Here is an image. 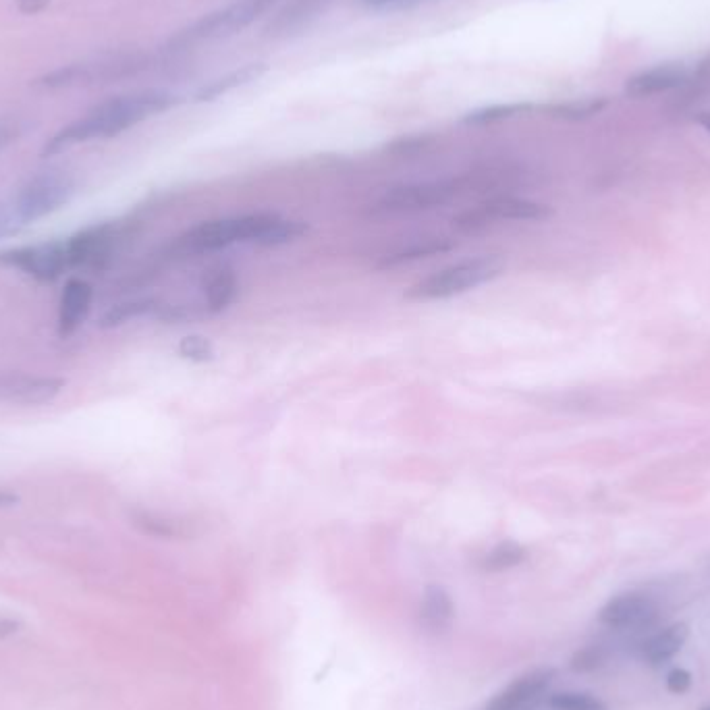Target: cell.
<instances>
[{
  "mask_svg": "<svg viewBox=\"0 0 710 710\" xmlns=\"http://www.w3.org/2000/svg\"><path fill=\"white\" fill-rule=\"evenodd\" d=\"M177 104H179L177 94L160 88L113 96L96 104L92 111H88L81 119L63 127L59 133H54L44 144L40 156L54 158L71 150L77 144L117 138V135H121L123 131L140 125L150 117L167 113Z\"/></svg>",
  "mask_w": 710,
  "mask_h": 710,
  "instance_id": "1",
  "label": "cell"
},
{
  "mask_svg": "<svg viewBox=\"0 0 710 710\" xmlns=\"http://www.w3.org/2000/svg\"><path fill=\"white\" fill-rule=\"evenodd\" d=\"M281 214L275 212H256L231 218H218V221L202 223L183 233L177 241V248L189 254H202L225 250L235 243H256L262 245L270 227L277 223Z\"/></svg>",
  "mask_w": 710,
  "mask_h": 710,
  "instance_id": "2",
  "label": "cell"
},
{
  "mask_svg": "<svg viewBox=\"0 0 710 710\" xmlns=\"http://www.w3.org/2000/svg\"><path fill=\"white\" fill-rule=\"evenodd\" d=\"M281 0H233V3L216 9L191 25L183 27L169 40V50H185L210 40H221L243 32L245 27L256 23L266 11H270Z\"/></svg>",
  "mask_w": 710,
  "mask_h": 710,
  "instance_id": "3",
  "label": "cell"
},
{
  "mask_svg": "<svg viewBox=\"0 0 710 710\" xmlns=\"http://www.w3.org/2000/svg\"><path fill=\"white\" fill-rule=\"evenodd\" d=\"M77 191L73 175L61 169H46L27 179L13 200V214L21 227L34 225L40 218L65 208Z\"/></svg>",
  "mask_w": 710,
  "mask_h": 710,
  "instance_id": "4",
  "label": "cell"
},
{
  "mask_svg": "<svg viewBox=\"0 0 710 710\" xmlns=\"http://www.w3.org/2000/svg\"><path fill=\"white\" fill-rule=\"evenodd\" d=\"M505 270V264L497 256H482L474 260H463L447 266L424 281L407 289L405 297L416 302H430V299H447L476 289L484 283L497 279Z\"/></svg>",
  "mask_w": 710,
  "mask_h": 710,
  "instance_id": "5",
  "label": "cell"
},
{
  "mask_svg": "<svg viewBox=\"0 0 710 710\" xmlns=\"http://www.w3.org/2000/svg\"><path fill=\"white\" fill-rule=\"evenodd\" d=\"M0 264L21 270L40 283H52L69 268L67 241H44L0 252Z\"/></svg>",
  "mask_w": 710,
  "mask_h": 710,
  "instance_id": "6",
  "label": "cell"
},
{
  "mask_svg": "<svg viewBox=\"0 0 710 710\" xmlns=\"http://www.w3.org/2000/svg\"><path fill=\"white\" fill-rule=\"evenodd\" d=\"M117 227L102 223L86 227L67 241L69 268L77 270H102L113 260L117 248Z\"/></svg>",
  "mask_w": 710,
  "mask_h": 710,
  "instance_id": "7",
  "label": "cell"
},
{
  "mask_svg": "<svg viewBox=\"0 0 710 710\" xmlns=\"http://www.w3.org/2000/svg\"><path fill=\"white\" fill-rule=\"evenodd\" d=\"M455 196V185L443 181L395 185L378 200V208L385 212H420L447 204Z\"/></svg>",
  "mask_w": 710,
  "mask_h": 710,
  "instance_id": "8",
  "label": "cell"
},
{
  "mask_svg": "<svg viewBox=\"0 0 710 710\" xmlns=\"http://www.w3.org/2000/svg\"><path fill=\"white\" fill-rule=\"evenodd\" d=\"M67 380L61 376H34L23 372L0 374V403L42 405L59 397Z\"/></svg>",
  "mask_w": 710,
  "mask_h": 710,
  "instance_id": "9",
  "label": "cell"
},
{
  "mask_svg": "<svg viewBox=\"0 0 710 710\" xmlns=\"http://www.w3.org/2000/svg\"><path fill=\"white\" fill-rule=\"evenodd\" d=\"M555 669H536L522 677H517L503 692L486 704V710H522L534 700H538L546 688L553 684Z\"/></svg>",
  "mask_w": 710,
  "mask_h": 710,
  "instance_id": "10",
  "label": "cell"
},
{
  "mask_svg": "<svg viewBox=\"0 0 710 710\" xmlns=\"http://www.w3.org/2000/svg\"><path fill=\"white\" fill-rule=\"evenodd\" d=\"M690 79V71L681 63H665L646 69L625 81V94L632 98H648L677 90Z\"/></svg>",
  "mask_w": 710,
  "mask_h": 710,
  "instance_id": "11",
  "label": "cell"
},
{
  "mask_svg": "<svg viewBox=\"0 0 710 710\" xmlns=\"http://www.w3.org/2000/svg\"><path fill=\"white\" fill-rule=\"evenodd\" d=\"M654 615H657V607L650 598L642 594H621L600 609L598 619L615 630H630V627L648 625Z\"/></svg>",
  "mask_w": 710,
  "mask_h": 710,
  "instance_id": "12",
  "label": "cell"
},
{
  "mask_svg": "<svg viewBox=\"0 0 710 710\" xmlns=\"http://www.w3.org/2000/svg\"><path fill=\"white\" fill-rule=\"evenodd\" d=\"M94 299V289L84 279L67 281L59 302V337H71L86 322Z\"/></svg>",
  "mask_w": 710,
  "mask_h": 710,
  "instance_id": "13",
  "label": "cell"
},
{
  "mask_svg": "<svg viewBox=\"0 0 710 710\" xmlns=\"http://www.w3.org/2000/svg\"><path fill=\"white\" fill-rule=\"evenodd\" d=\"M551 214H553V210L540 202H532L526 198L501 196V198L484 202L478 212L470 214V218L472 221H480V223H484L486 218H505V221H544V218H549Z\"/></svg>",
  "mask_w": 710,
  "mask_h": 710,
  "instance_id": "14",
  "label": "cell"
},
{
  "mask_svg": "<svg viewBox=\"0 0 710 710\" xmlns=\"http://www.w3.org/2000/svg\"><path fill=\"white\" fill-rule=\"evenodd\" d=\"M455 619V605L451 594L443 588L430 584L424 590L420 605V623L430 634H445Z\"/></svg>",
  "mask_w": 710,
  "mask_h": 710,
  "instance_id": "15",
  "label": "cell"
},
{
  "mask_svg": "<svg viewBox=\"0 0 710 710\" xmlns=\"http://www.w3.org/2000/svg\"><path fill=\"white\" fill-rule=\"evenodd\" d=\"M324 0H289V3L275 15L266 27V34L272 38H285L297 34L308 27L322 11Z\"/></svg>",
  "mask_w": 710,
  "mask_h": 710,
  "instance_id": "16",
  "label": "cell"
},
{
  "mask_svg": "<svg viewBox=\"0 0 710 710\" xmlns=\"http://www.w3.org/2000/svg\"><path fill=\"white\" fill-rule=\"evenodd\" d=\"M268 73V65L266 63H248L241 65L221 77H216L208 84H204L196 94H194V102H214L218 98H223L239 88H245L254 84L260 77H264Z\"/></svg>",
  "mask_w": 710,
  "mask_h": 710,
  "instance_id": "17",
  "label": "cell"
},
{
  "mask_svg": "<svg viewBox=\"0 0 710 710\" xmlns=\"http://www.w3.org/2000/svg\"><path fill=\"white\" fill-rule=\"evenodd\" d=\"M690 638V625L688 623H673L665 627L663 632L654 634L650 640L644 642V659L650 665H665L675 654L684 648Z\"/></svg>",
  "mask_w": 710,
  "mask_h": 710,
  "instance_id": "18",
  "label": "cell"
},
{
  "mask_svg": "<svg viewBox=\"0 0 710 710\" xmlns=\"http://www.w3.org/2000/svg\"><path fill=\"white\" fill-rule=\"evenodd\" d=\"M160 306H156L154 299H131V302H121L113 308H108L100 320L98 326L102 331H111V329H119V326L127 324L129 320L142 318L148 314H154Z\"/></svg>",
  "mask_w": 710,
  "mask_h": 710,
  "instance_id": "19",
  "label": "cell"
},
{
  "mask_svg": "<svg viewBox=\"0 0 710 710\" xmlns=\"http://www.w3.org/2000/svg\"><path fill=\"white\" fill-rule=\"evenodd\" d=\"M75 86H86V69L84 63H71L65 67L54 69L50 73L40 75L32 81V88L40 92H59Z\"/></svg>",
  "mask_w": 710,
  "mask_h": 710,
  "instance_id": "20",
  "label": "cell"
},
{
  "mask_svg": "<svg viewBox=\"0 0 710 710\" xmlns=\"http://www.w3.org/2000/svg\"><path fill=\"white\" fill-rule=\"evenodd\" d=\"M534 111V104L530 102H509V104H493V106H484V108H476V111L468 113L463 117V123L466 125H493V123H501L507 119H513L517 115H526Z\"/></svg>",
  "mask_w": 710,
  "mask_h": 710,
  "instance_id": "21",
  "label": "cell"
},
{
  "mask_svg": "<svg viewBox=\"0 0 710 710\" xmlns=\"http://www.w3.org/2000/svg\"><path fill=\"white\" fill-rule=\"evenodd\" d=\"M609 106V98L598 96V98H586V100H573V102H561L546 108L551 117L563 119V121H586L598 113H603Z\"/></svg>",
  "mask_w": 710,
  "mask_h": 710,
  "instance_id": "22",
  "label": "cell"
},
{
  "mask_svg": "<svg viewBox=\"0 0 710 710\" xmlns=\"http://www.w3.org/2000/svg\"><path fill=\"white\" fill-rule=\"evenodd\" d=\"M235 293H237V279H235L233 272L231 270L216 272L206 287L208 310L212 314L227 310L235 299Z\"/></svg>",
  "mask_w": 710,
  "mask_h": 710,
  "instance_id": "23",
  "label": "cell"
},
{
  "mask_svg": "<svg viewBox=\"0 0 710 710\" xmlns=\"http://www.w3.org/2000/svg\"><path fill=\"white\" fill-rule=\"evenodd\" d=\"M453 245L451 241L447 239H432V241H424V243H418V245H412V248H407L403 252H397L393 256H387V258H382V262L378 264L380 268H393V266H401L405 262H416V260H422V258H428V256H436V254H443V252H449L453 250Z\"/></svg>",
  "mask_w": 710,
  "mask_h": 710,
  "instance_id": "24",
  "label": "cell"
},
{
  "mask_svg": "<svg viewBox=\"0 0 710 710\" xmlns=\"http://www.w3.org/2000/svg\"><path fill=\"white\" fill-rule=\"evenodd\" d=\"M526 557H528V553L522 544H517L513 540H505V542H499L495 549L484 557L482 567L486 571H493V573L507 571V569H513L520 563H524Z\"/></svg>",
  "mask_w": 710,
  "mask_h": 710,
  "instance_id": "25",
  "label": "cell"
},
{
  "mask_svg": "<svg viewBox=\"0 0 710 710\" xmlns=\"http://www.w3.org/2000/svg\"><path fill=\"white\" fill-rule=\"evenodd\" d=\"M549 706L555 710H609V706L586 692H557L549 698Z\"/></svg>",
  "mask_w": 710,
  "mask_h": 710,
  "instance_id": "26",
  "label": "cell"
},
{
  "mask_svg": "<svg viewBox=\"0 0 710 710\" xmlns=\"http://www.w3.org/2000/svg\"><path fill=\"white\" fill-rule=\"evenodd\" d=\"M179 355L189 362L204 364V362L214 360V347L202 335H187L179 343Z\"/></svg>",
  "mask_w": 710,
  "mask_h": 710,
  "instance_id": "27",
  "label": "cell"
},
{
  "mask_svg": "<svg viewBox=\"0 0 710 710\" xmlns=\"http://www.w3.org/2000/svg\"><path fill=\"white\" fill-rule=\"evenodd\" d=\"M133 520H135V526H138L142 532L152 534V536L171 538V536L179 534L175 524H171L169 520H160V517H156L152 513H135Z\"/></svg>",
  "mask_w": 710,
  "mask_h": 710,
  "instance_id": "28",
  "label": "cell"
},
{
  "mask_svg": "<svg viewBox=\"0 0 710 710\" xmlns=\"http://www.w3.org/2000/svg\"><path fill=\"white\" fill-rule=\"evenodd\" d=\"M27 129H30V123L19 117H0V154L23 138Z\"/></svg>",
  "mask_w": 710,
  "mask_h": 710,
  "instance_id": "29",
  "label": "cell"
},
{
  "mask_svg": "<svg viewBox=\"0 0 710 710\" xmlns=\"http://www.w3.org/2000/svg\"><path fill=\"white\" fill-rule=\"evenodd\" d=\"M603 661H605L603 650L596 648V646H586L573 654L571 669L576 673H590V671H596L598 667H603Z\"/></svg>",
  "mask_w": 710,
  "mask_h": 710,
  "instance_id": "30",
  "label": "cell"
},
{
  "mask_svg": "<svg viewBox=\"0 0 710 710\" xmlns=\"http://www.w3.org/2000/svg\"><path fill=\"white\" fill-rule=\"evenodd\" d=\"M692 688V673L686 671V669H673L669 675H667V690L671 694H686L688 690Z\"/></svg>",
  "mask_w": 710,
  "mask_h": 710,
  "instance_id": "31",
  "label": "cell"
},
{
  "mask_svg": "<svg viewBox=\"0 0 710 710\" xmlns=\"http://www.w3.org/2000/svg\"><path fill=\"white\" fill-rule=\"evenodd\" d=\"M19 223H17V218L13 214L11 208H5V206H0V239L3 237H9V235H15L19 231Z\"/></svg>",
  "mask_w": 710,
  "mask_h": 710,
  "instance_id": "32",
  "label": "cell"
},
{
  "mask_svg": "<svg viewBox=\"0 0 710 710\" xmlns=\"http://www.w3.org/2000/svg\"><path fill=\"white\" fill-rule=\"evenodd\" d=\"M52 0H15L19 13L23 15H40L50 7Z\"/></svg>",
  "mask_w": 710,
  "mask_h": 710,
  "instance_id": "33",
  "label": "cell"
},
{
  "mask_svg": "<svg viewBox=\"0 0 710 710\" xmlns=\"http://www.w3.org/2000/svg\"><path fill=\"white\" fill-rule=\"evenodd\" d=\"M426 144V138H403L397 144L391 146V150H399V152H412V150H420Z\"/></svg>",
  "mask_w": 710,
  "mask_h": 710,
  "instance_id": "34",
  "label": "cell"
},
{
  "mask_svg": "<svg viewBox=\"0 0 710 710\" xmlns=\"http://www.w3.org/2000/svg\"><path fill=\"white\" fill-rule=\"evenodd\" d=\"M19 495L13 493V490L9 488H0V509H7V507H15L19 503Z\"/></svg>",
  "mask_w": 710,
  "mask_h": 710,
  "instance_id": "35",
  "label": "cell"
},
{
  "mask_svg": "<svg viewBox=\"0 0 710 710\" xmlns=\"http://www.w3.org/2000/svg\"><path fill=\"white\" fill-rule=\"evenodd\" d=\"M21 623L13 621V619H0V638H9L13 634L19 632Z\"/></svg>",
  "mask_w": 710,
  "mask_h": 710,
  "instance_id": "36",
  "label": "cell"
},
{
  "mask_svg": "<svg viewBox=\"0 0 710 710\" xmlns=\"http://www.w3.org/2000/svg\"><path fill=\"white\" fill-rule=\"evenodd\" d=\"M696 121H698V125H702V127L710 133V113H708V111L698 113V115H696Z\"/></svg>",
  "mask_w": 710,
  "mask_h": 710,
  "instance_id": "37",
  "label": "cell"
},
{
  "mask_svg": "<svg viewBox=\"0 0 710 710\" xmlns=\"http://www.w3.org/2000/svg\"><path fill=\"white\" fill-rule=\"evenodd\" d=\"M366 3H368L370 7H385V5L393 3V0H366Z\"/></svg>",
  "mask_w": 710,
  "mask_h": 710,
  "instance_id": "38",
  "label": "cell"
},
{
  "mask_svg": "<svg viewBox=\"0 0 710 710\" xmlns=\"http://www.w3.org/2000/svg\"><path fill=\"white\" fill-rule=\"evenodd\" d=\"M700 710H710V704H708V706H704V708H700Z\"/></svg>",
  "mask_w": 710,
  "mask_h": 710,
  "instance_id": "39",
  "label": "cell"
}]
</instances>
